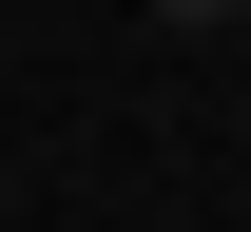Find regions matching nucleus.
Returning <instances> with one entry per match:
<instances>
[{
  "label": "nucleus",
  "instance_id": "f257e3e1",
  "mask_svg": "<svg viewBox=\"0 0 251 232\" xmlns=\"http://www.w3.org/2000/svg\"><path fill=\"white\" fill-rule=\"evenodd\" d=\"M135 20H193V39H213V20H251V0H135Z\"/></svg>",
  "mask_w": 251,
  "mask_h": 232
}]
</instances>
